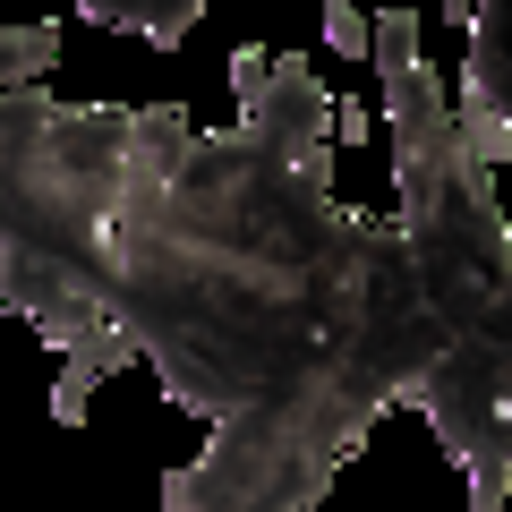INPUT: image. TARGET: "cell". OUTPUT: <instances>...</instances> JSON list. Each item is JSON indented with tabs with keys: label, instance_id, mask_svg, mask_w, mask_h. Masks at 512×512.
Returning a JSON list of instances; mask_svg holds the SVG:
<instances>
[{
	"label": "cell",
	"instance_id": "cell-1",
	"mask_svg": "<svg viewBox=\"0 0 512 512\" xmlns=\"http://www.w3.org/2000/svg\"><path fill=\"white\" fill-rule=\"evenodd\" d=\"M333 103L308 52H274L231 128L171 103L128 111L111 325L205 427L299 384L410 282L402 231L333 197Z\"/></svg>",
	"mask_w": 512,
	"mask_h": 512
},
{
	"label": "cell",
	"instance_id": "cell-2",
	"mask_svg": "<svg viewBox=\"0 0 512 512\" xmlns=\"http://www.w3.org/2000/svg\"><path fill=\"white\" fill-rule=\"evenodd\" d=\"M128 111L0 94V308L60 350L52 419L86 427L94 384L137 367L111 325V205H120Z\"/></svg>",
	"mask_w": 512,
	"mask_h": 512
},
{
	"label": "cell",
	"instance_id": "cell-3",
	"mask_svg": "<svg viewBox=\"0 0 512 512\" xmlns=\"http://www.w3.org/2000/svg\"><path fill=\"white\" fill-rule=\"evenodd\" d=\"M444 350H453V333L419 299V274L393 282L299 384L222 419L214 444L163 478L154 512H316L325 487L350 470V453L376 436V419L410 402V384Z\"/></svg>",
	"mask_w": 512,
	"mask_h": 512
},
{
	"label": "cell",
	"instance_id": "cell-4",
	"mask_svg": "<svg viewBox=\"0 0 512 512\" xmlns=\"http://www.w3.org/2000/svg\"><path fill=\"white\" fill-rule=\"evenodd\" d=\"M367 60L384 77V128H393V197H402V256L419 274V299L453 350L512 359V231L495 180L470 163L453 128V86L436 77L419 43V9L367 18Z\"/></svg>",
	"mask_w": 512,
	"mask_h": 512
},
{
	"label": "cell",
	"instance_id": "cell-5",
	"mask_svg": "<svg viewBox=\"0 0 512 512\" xmlns=\"http://www.w3.org/2000/svg\"><path fill=\"white\" fill-rule=\"evenodd\" d=\"M453 128H461V146H470V163L495 180L504 154H512V9H495V0L470 9V60H461Z\"/></svg>",
	"mask_w": 512,
	"mask_h": 512
},
{
	"label": "cell",
	"instance_id": "cell-6",
	"mask_svg": "<svg viewBox=\"0 0 512 512\" xmlns=\"http://www.w3.org/2000/svg\"><path fill=\"white\" fill-rule=\"evenodd\" d=\"M77 18L86 26H120V35H146L154 52H180L188 26L205 18V0H86Z\"/></svg>",
	"mask_w": 512,
	"mask_h": 512
},
{
	"label": "cell",
	"instance_id": "cell-7",
	"mask_svg": "<svg viewBox=\"0 0 512 512\" xmlns=\"http://www.w3.org/2000/svg\"><path fill=\"white\" fill-rule=\"evenodd\" d=\"M60 60V26H0V94L43 86Z\"/></svg>",
	"mask_w": 512,
	"mask_h": 512
},
{
	"label": "cell",
	"instance_id": "cell-8",
	"mask_svg": "<svg viewBox=\"0 0 512 512\" xmlns=\"http://www.w3.org/2000/svg\"><path fill=\"white\" fill-rule=\"evenodd\" d=\"M325 43H333V52H350V60L367 52V18L350 9V0H325Z\"/></svg>",
	"mask_w": 512,
	"mask_h": 512
},
{
	"label": "cell",
	"instance_id": "cell-9",
	"mask_svg": "<svg viewBox=\"0 0 512 512\" xmlns=\"http://www.w3.org/2000/svg\"><path fill=\"white\" fill-rule=\"evenodd\" d=\"M256 86H265V52H256V43H239V52H231V94L248 103Z\"/></svg>",
	"mask_w": 512,
	"mask_h": 512
}]
</instances>
